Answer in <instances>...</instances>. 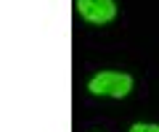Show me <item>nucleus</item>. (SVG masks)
I'll use <instances>...</instances> for the list:
<instances>
[{
    "label": "nucleus",
    "instance_id": "obj_1",
    "mask_svg": "<svg viewBox=\"0 0 159 132\" xmlns=\"http://www.w3.org/2000/svg\"><path fill=\"white\" fill-rule=\"evenodd\" d=\"M88 90L93 95H109V98H125L133 90V77L125 71H101L88 82Z\"/></svg>",
    "mask_w": 159,
    "mask_h": 132
},
{
    "label": "nucleus",
    "instance_id": "obj_3",
    "mask_svg": "<svg viewBox=\"0 0 159 132\" xmlns=\"http://www.w3.org/2000/svg\"><path fill=\"white\" fill-rule=\"evenodd\" d=\"M130 132H159V124H133L130 127Z\"/></svg>",
    "mask_w": 159,
    "mask_h": 132
},
{
    "label": "nucleus",
    "instance_id": "obj_2",
    "mask_svg": "<svg viewBox=\"0 0 159 132\" xmlns=\"http://www.w3.org/2000/svg\"><path fill=\"white\" fill-rule=\"evenodd\" d=\"M74 8H77L80 19L93 27H103L117 16L114 0H74Z\"/></svg>",
    "mask_w": 159,
    "mask_h": 132
}]
</instances>
